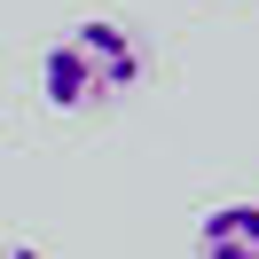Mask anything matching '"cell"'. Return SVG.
<instances>
[{"mask_svg": "<svg viewBox=\"0 0 259 259\" xmlns=\"http://www.w3.org/2000/svg\"><path fill=\"white\" fill-rule=\"evenodd\" d=\"M142 79V48L126 39V24H71L48 55H39V95L48 110H87V102H110Z\"/></svg>", "mask_w": 259, "mask_h": 259, "instance_id": "cell-1", "label": "cell"}, {"mask_svg": "<svg viewBox=\"0 0 259 259\" xmlns=\"http://www.w3.org/2000/svg\"><path fill=\"white\" fill-rule=\"evenodd\" d=\"M196 259H259V204H212L196 220Z\"/></svg>", "mask_w": 259, "mask_h": 259, "instance_id": "cell-2", "label": "cell"}, {"mask_svg": "<svg viewBox=\"0 0 259 259\" xmlns=\"http://www.w3.org/2000/svg\"><path fill=\"white\" fill-rule=\"evenodd\" d=\"M0 259H39V251H32V243H16V251H0Z\"/></svg>", "mask_w": 259, "mask_h": 259, "instance_id": "cell-3", "label": "cell"}]
</instances>
